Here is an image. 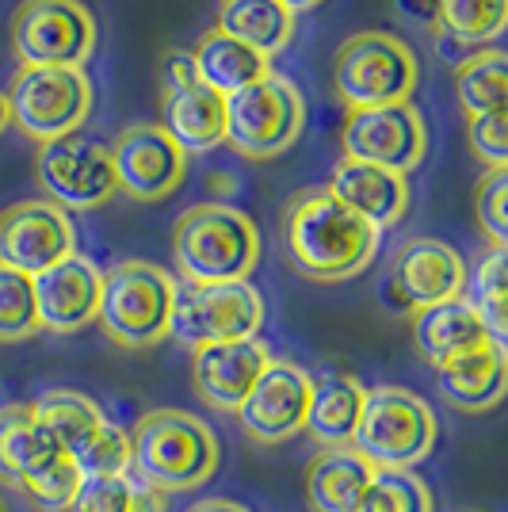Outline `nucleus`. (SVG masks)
Listing matches in <instances>:
<instances>
[{
    "instance_id": "obj_1",
    "label": "nucleus",
    "mask_w": 508,
    "mask_h": 512,
    "mask_svg": "<svg viewBox=\"0 0 508 512\" xmlns=\"http://www.w3.org/2000/svg\"><path fill=\"white\" fill-rule=\"evenodd\" d=\"M382 230L363 222L360 214L340 207L329 192H306L291 203L283 218L287 260L302 276L321 283L360 276L379 253Z\"/></svg>"
},
{
    "instance_id": "obj_2",
    "label": "nucleus",
    "mask_w": 508,
    "mask_h": 512,
    "mask_svg": "<svg viewBox=\"0 0 508 512\" xmlns=\"http://www.w3.org/2000/svg\"><path fill=\"white\" fill-rule=\"evenodd\" d=\"M218 470L214 428L188 409H153L130 432V478L157 493L203 486Z\"/></svg>"
},
{
    "instance_id": "obj_3",
    "label": "nucleus",
    "mask_w": 508,
    "mask_h": 512,
    "mask_svg": "<svg viewBox=\"0 0 508 512\" xmlns=\"http://www.w3.org/2000/svg\"><path fill=\"white\" fill-rule=\"evenodd\" d=\"M172 256L188 283H237L260 260V234L253 218L230 203H199L180 214Z\"/></svg>"
},
{
    "instance_id": "obj_4",
    "label": "nucleus",
    "mask_w": 508,
    "mask_h": 512,
    "mask_svg": "<svg viewBox=\"0 0 508 512\" xmlns=\"http://www.w3.org/2000/svg\"><path fill=\"white\" fill-rule=\"evenodd\" d=\"M440 440V421L421 394L405 386H371L348 448L375 470H417Z\"/></svg>"
},
{
    "instance_id": "obj_5",
    "label": "nucleus",
    "mask_w": 508,
    "mask_h": 512,
    "mask_svg": "<svg viewBox=\"0 0 508 512\" xmlns=\"http://www.w3.org/2000/svg\"><path fill=\"white\" fill-rule=\"evenodd\" d=\"M172 302H176V279L165 268L149 260H123L104 272L96 321L123 348H153L169 337Z\"/></svg>"
},
{
    "instance_id": "obj_6",
    "label": "nucleus",
    "mask_w": 508,
    "mask_h": 512,
    "mask_svg": "<svg viewBox=\"0 0 508 512\" xmlns=\"http://www.w3.org/2000/svg\"><path fill=\"white\" fill-rule=\"evenodd\" d=\"M264 329V299L249 279L237 283H176L169 337L191 352L211 344L249 341Z\"/></svg>"
},
{
    "instance_id": "obj_7",
    "label": "nucleus",
    "mask_w": 508,
    "mask_h": 512,
    "mask_svg": "<svg viewBox=\"0 0 508 512\" xmlns=\"http://www.w3.org/2000/svg\"><path fill=\"white\" fill-rule=\"evenodd\" d=\"M417 77L421 69L413 50L386 31L352 35L333 58V88L352 111L409 104L417 92Z\"/></svg>"
},
{
    "instance_id": "obj_8",
    "label": "nucleus",
    "mask_w": 508,
    "mask_h": 512,
    "mask_svg": "<svg viewBox=\"0 0 508 512\" xmlns=\"http://www.w3.org/2000/svg\"><path fill=\"white\" fill-rule=\"evenodd\" d=\"M306 100L295 81L268 73L249 88L226 96V142L245 157H279L298 142Z\"/></svg>"
},
{
    "instance_id": "obj_9",
    "label": "nucleus",
    "mask_w": 508,
    "mask_h": 512,
    "mask_svg": "<svg viewBox=\"0 0 508 512\" xmlns=\"http://www.w3.org/2000/svg\"><path fill=\"white\" fill-rule=\"evenodd\" d=\"M4 96H8L12 123L39 146L81 130L92 111V81L85 69L23 65Z\"/></svg>"
},
{
    "instance_id": "obj_10",
    "label": "nucleus",
    "mask_w": 508,
    "mask_h": 512,
    "mask_svg": "<svg viewBox=\"0 0 508 512\" xmlns=\"http://www.w3.org/2000/svg\"><path fill=\"white\" fill-rule=\"evenodd\" d=\"M96 46V20L81 0H23L12 16V50L20 65L85 69Z\"/></svg>"
},
{
    "instance_id": "obj_11",
    "label": "nucleus",
    "mask_w": 508,
    "mask_h": 512,
    "mask_svg": "<svg viewBox=\"0 0 508 512\" xmlns=\"http://www.w3.org/2000/svg\"><path fill=\"white\" fill-rule=\"evenodd\" d=\"M466 264L440 237H409L390 260V272L379 283V299L394 314H417L424 306L463 299Z\"/></svg>"
},
{
    "instance_id": "obj_12",
    "label": "nucleus",
    "mask_w": 508,
    "mask_h": 512,
    "mask_svg": "<svg viewBox=\"0 0 508 512\" xmlns=\"http://www.w3.org/2000/svg\"><path fill=\"white\" fill-rule=\"evenodd\" d=\"M35 176L50 195V203H58L62 211H92L115 195L111 153L100 138L85 130L43 142L35 157Z\"/></svg>"
},
{
    "instance_id": "obj_13",
    "label": "nucleus",
    "mask_w": 508,
    "mask_h": 512,
    "mask_svg": "<svg viewBox=\"0 0 508 512\" xmlns=\"http://www.w3.org/2000/svg\"><path fill=\"white\" fill-rule=\"evenodd\" d=\"M340 142H344V157L405 176L424 157V119L417 104L360 107V111H348Z\"/></svg>"
},
{
    "instance_id": "obj_14",
    "label": "nucleus",
    "mask_w": 508,
    "mask_h": 512,
    "mask_svg": "<svg viewBox=\"0 0 508 512\" xmlns=\"http://www.w3.org/2000/svg\"><path fill=\"white\" fill-rule=\"evenodd\" d=\"M77 253V230L69 211L50 199H23L0 214V264L23 276H39Z\"/></svg>"
},
{
    "instance_id": "obj_15",
    "label": "nucleus",
    "mask_w": 508,
    "mask_h": 512,
    "mask_svg": "<svg viewBox=\"0 0 508 512\" xmlns=\"http://www.w3.org/2000/svg\"><path fill=\"white\" fill-rule=\"evenodd\" d=\"M314 375L291 360H272L237 406V421L256 444H287L306 428Z\"/></svg>"
},
{
    "instance_id": "obj_16",
    "label": "nucleus",
    "mask_w": 508,
    "mask_h": 512,
    "mask_svg": "<svg viewBox=\"0 0 508 512\" xmlns=\"http://www.w3.org/2000/svg\"><path fill=\"white\" fill-rule=\"evenodd\" d=\"M111 153V172H115V192L130 195V199H165L180 188L184 169H188V153L172 142L161 127H127L115 146H107Z\"/></svg>"
},
{
    "instance_id": "obj_17",
    "label": "nucleus",
    "mask_w": 508,
    "mask_h": 512,
    "mask_svg": "<svg viewBox=\"0 0 508 512\" xmlns=\"http://www.w3.org/2000/svg\"><path fill=\"white\" fill-rule=\"evenodd\" d=\"M35 283V310H39V329L50 333H77L96 321L100 314V291H104V272L88 260L73 253L46 268Z\"/></svg>"
},
{
    "instance_id": "obj_18",
    "label": "nucleus",
    "mask_w": 508,
    "mask_h": 512,
    "mask_svg": "<svg viewBox=\"0 0 508 512\" xmlns=\"http://www.w3.org/2000/svg\"><path fill=\"white\" fill-rule=\"evenodd\" d=\"M272 360H276L272 348L260 337L211 344V348H199L191 356V383H195V394L211 409L237 413V406L245 402V394L253 390V383L264 375V367Z\"/></svg>"
},
{
    "instance_id": "obj_19",
    "label": "nucleus",
    "mask_w": 508,
    "mask_h": 512,
    "mask_svg": "<svg viewBox=\"0 0 508 512\" xmlns=\"http://www.w3.org/2000/svg\"><path fill=\"white\" fill-rule=\"evenodd\" d=\"M325 192L337 199L340 207L360 214L363 222H371L375 230L394 226L409 207V180L402 172L379 169L367 161H352L344 157L329 172V188Z\"/></svg>"
},
{
    "instance_id": "obj_20",
    "label": "nucleus",
    "mask_w": 508,
    "mask_h": 512,
    "mask_svg": "<svg viewBox=\"0 0 508 512\" xmlns=\"http://www.w3.org/2000/svg\"><path fill=\"white\" fill-rule=\"evenodd\" d=\"M436 386L447 406L463 413H489L501 406L508 390V348L489 341L478 352H466L459 360L436 367Z\"/></svg>"
},
{
    "instance_id": "obj_21",
    "label": "nucleus",
    "mask_w": 508,
    "mask_h": 512,
    "mask_svg": "<svg viewBox=\"0 0 508 512\" xmlns=\"http://www.w3.org/2000/svg\"><path fill=\"white\" fill-rule=\"evenodd\" d=\"M489 341H493L489 329L470 310L466 299L436 302V306H424L413 314V344L424 356V363H432V367H444L466 352H478Z\"/></svg>"
},
{
    "instance_id": "obj_22",
    "label": "nucleus",
    "mask_w": 508,
    "mask_h": 512,
    "mask_svg": "<svg viewBox=\"0 0 508 512\" xmlns=\"http://www.w3.org/2000/svg\"><path fill=\"white\" fill-rule=\"evenodd\" d=\"M161 130L184 153H207L226 142V96L203 81L172 88L161 100Z\"/></svg>"
},
{
    "instance_id": "obj_23",
    "label": "nucleus",
    "mask_w": 508,
    "mask_h": 512,
    "mask_svg": "<svg viewBox=\"0 0 508 512\" xmlns=\"http://www.w3.org/2000/svg\"><path fill=\"white\" fill-rule=\"evenodd\" d=\"M58 459H65V451L35 421L31 406L0 409V486L20 490L27 478H35L39 470L54 467Z\"/></svg>"
},
{
    "instance_id": "obj_24",
    "label": "nucleus",
    "mask_w": 508,
    "mask_h": 512,
    "mask_svg": "<svg viewBox=\"0 0 508 512\" xmlns=\"http://www.w3.org/2000/svg\"><path fill=\"white\" fill-rule=\"evenodd\" d=\"M367 386L356 375L344 371H325L314 379L310 390V409H306V432L321 448H348L356 425H360Z\"/></svg>"
},
{
    "instance_id": "obj_25",
    "label": "nucleus",
    "mask_w": 508,
    "mask_h": 512,
    "mask_svg": "<svg viewBox=\"0 0 508 512\" xmlns=\"http://www.w3.org/2000/svg\"><path fill=\"white\" fill-rule=\"evenodd\" d=\"M375 467L352 448H321L306 467V501L314 512H352Z\"/></svg>"
},
{
    "instance_id": "obj_26",
    "label": "nucleus",
    "mask_w": 508,
    "mask_h": 512,
    "mask_svg": "<svg viewBox=\"0 0 508 512\" xmlns=\"http://www.w3.org/2000/svg\"><path fill=\"white\" fill-rule=\"evenodd\" d=\"M191 65H195V77L207 88H214L218 96H233V92H241V88H249L253 81L272 73L264 54H256L222 31H211L199 39V46L191 50Z\"/></svg>"
},
{
    "instance_id": "obj_27",
    "label": "nucleus",
    "mask_w": 508,
    "mask_h": 512,
    "mask_svg": "<svg viewBox=\"0 0 508 512\" xmlns=\"http://www.w3.org/2000/svg\"><path fill=\"white\" fill-rule=\"evenodd\" d=\"M218 31L245 43L256 54L272 58L295 35V12H287L279 0H222Z\"/></svg>"
},
{
    "instance_id": "obj_28",
    "label": "nucleus",
    "mask_w": 508,
    "mask_h": 512,
    "mask_svg": "<svg viewBox=\"0 0 508 512\" xmlns=\"http://www.w3.org/2000/svg\"><path fill=\"white\" fill-rule=\"evenodd\" d=\"M31 413L58 440V448L65 455H77L107 421L104 409L85 394H77V390H46L31 402Z\"/></svg>"
},
{
    "instance_id": "obj_29",
    "label": "nucleus",
    "mask_w": 508,
    "mask_h": 512,
    "mask_svg": "<svg viewBox=\"0 0 508 512\" xmlns=\"http://www.w3.org/2000/svg\"><path fill=\"white\" fill-rule=\"evenodd\" d=\"M455 96L463 104L466 119L505 111L508 100V62L501 50H478L470 54L455 73Z\"/></svg>"
},
{
    "instance_id": "obj_30",
    "label": "nucleus",
    "mask_w": 508,
    "mask_h": 512,
    "mask_svg": "<svg viewBox=\"0 0 508 512\" xmlns=\"http://www.w3.org/2000/svg\"><path fill=\"white\" fill-rule=\"evenodd\" d=\"M508 253L505 249H489L478 264L474 276H466L463 299L470 310L482 318L489 337L497 344H508Z\"/></svg>"
},
{
    "instance_id": "obj_31",
    "label": "nucleus",
    "mask_w": 508,
    "mask_h": 512,
    "mask_svg": "<svg viewBox=\"0 0 508 512\" xmlns=\"http://www.w3.org/2000/svg\"><path fill=\"white\" fill-rule=\"evenodd\" d=\"M508 20V0H440L436 31L440 39L463 46H482L501 39Z\"/></svg>"
},
{
    "instance_id": "obj_32",
    "label": "nucleus",
    "mask_w": 508,
    "mask_h": 512,
    "mask_svg": "<svg viewBox=\"0 0 508 512\" xmlns=\"http://www.w3.org/2000/svg\"><path fill=\"white\" fill-rule=\"evenodd\" d=\"M65 512H165V493L149 490L130 474L81 478V490Z\"/></svg>"
},
{
    "instance_id": "obj_33",
    "label": "nucleus",
    "mask_w": 508,
    "mask_h": 512,
    "mask_svg": "<svg viewBox=\"0 0 508 512\" xmlns=\"http://www.w3.org/2000/svg\"><path fill=\"white\" fill-rule=\"evenodd\" d=\"M352 512H432V490L417 470H375Z\"/></svg>"
},
{
    "instance_id": "obj_34",
    "label": "nucleus",
    "mask_w": 508,
    "mask_h": 512,
    "mask_svg": "<svg viewBox=\"0 0 508 512\" xmlns=\"http://www.w3.org/2000/svg\"><path fill=\"white\" fill-rule=\"evenodd\" d=\"M35 333H39L35 283H31V276L0 264V341H27Z\"/></svg>"
},
{
    "instance_id": "obj_35",
    "label": "nucleus",
    "mask_w": 508,
    "mask_h": 512,
    "mask_svg": "<svg viewBox=\"0 0 508 512\" xmlns=\"http://www.w3.org/2000/svg\"><path fill=\"white\" fill-rule=\"evenodd\" d=\"M81 478H115V474H130V432L119 425L104 421L100 432L88 440L77 455H69Z\"/></svg>"
},
{
    "instance_id": "obj_36",
    "label": "nucleus",
    "mask_w": 508,
    "mask_h": 512,
    "mask_svg": "<svg viewBox=\"0 0 508 512\" xmlns=\"http://www.w3.org/2000/svg\"><path fill=\"white\" fill-rule=\"evenodd\" d=\"M77 490H81V470L65 455L54 467H46V470H39L35 478H27L16 493H20L35 512H65L73 505Z\"/></svg>"
},
{
    "instance_id": "obj_37",
    "label": "nucleus",
    "mask_w": 508,
    "mask_h": 512,
    "mask_svg": "<svg viewBox=\"0 0 508 512\" xmlns=\"http://www.w3.org/2000/svg\"><path fill=\"white\" fill-rule=\"evenodd\" d=\"M478 222L493 249H508V172L489 169L478 184Z\"/></svg>"
},
{
    "instance_id": "obj_38",
    "label": "nucleus",
    "mask_w": 508,
    "mask_h": 512,
    "mask_svg": "<svg viewBox=\"0 0 508 512\" xmlns=\"http://www.w3.org/2000/svg\"><path fill=\"white\" fill-rule=\"evenodd\" d=\"M466 138L470 150L486 161L489 169H505L508 161V123L505 111H489V115H474L466 123Z\"/></svg>"
},
{
    "instance_id": "obj_39",
    "label": "nucleus",
    "mask_w": 508,
    "mask_h": 512,
    "mask_svg": "<svg viewBox=\"0 0 508 512\" xmlns=\"http://www.w3.org/2000/svg\"><path fill=\"white\" fill-rule=\"evenodd\" d=\"M191 81H199L195 77V65H191V54H180V50L165 54V62H161V88L172 92V88H184Z\"/></svg>"
},
{
    "instance_id": "obj_40",
    "label": "nucleus",
    "mask_w": 508,
    "mask_h": 512,
    "mask_svg": "<svg viewBox=\"0 0 508 512\" xmlns=\"http://www.w3.org/2000/svg\"><path fill=\"white\" fill-rule=\"evenodd\" d=\"M394 4H398V12H402L405 20L436 27V16H440V0H394Z\"/></svg>"
},
{
    "instance_id": "obj_41",
    "label": "nucleus",
    "mask_w": 508,
    "mask_h": 512,
    "mask_svg": "<svg viewBox=\"0 0 508 512\" xmlns=\"http://www.w3.org/2000/svg\"><path fill=\"white\" fill-rule=\"evenodd\" d=\"M188 512H249V509H245V505H237V501H226V497H207V501L191 505Z\"/></svg>"
},
{
    "instance_id": "obj_42",
    "label": "nucleus",
    "mask_w": 508,
    "mask_h": 512,
    "mask_svg": "<svg viewBox=\"0 0 508 512\" xmlns=\"http://www.w3.org/2000/svg\"><path fill=\"white\" fill-rule=\"evenodd\" d=\"M279 4H283V8H287V12H310V8H318L321 0H279Z\"/></svg>"
},
{
    "instance_id": "obj_43",
    "label": "nucleus",
    "mask_w": 508,
    "mask_h": 512,
    "mask_svg": "<svg viewBox=\"0 0 508 512\" xmlns=\"http://www.w3.org/2000/svg\"><path fill=\"white\" fill-rule=\"evenodd\" d=\"M12 127V115H8V96L0 92V134Z\"/></svg>"
},
{
    "instance_id": "obj_44",
    "label": "nucleus",
    "mask_w": 508,
    "mask_h": 512,
    "mask_svg": "<svg viewBox=\"0 0 508 512\" xmlns=\"http://www.w3.org/2000/svg\"><path fill=\"white\" fill-rule=\"evenodd\" d=\"M0 512H4V505H0Z\"/></svg>"
}]
</instances>
